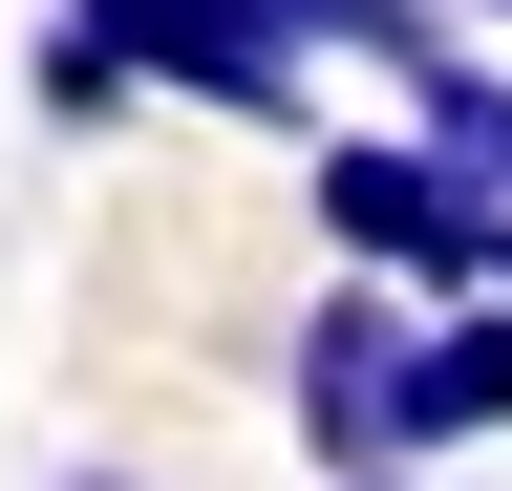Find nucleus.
I'll list each match as a JSON object with an SVG mask.
<instances>
[{"mask_svg":"<svg viewBox=\"0 0 512 491\" xmlns=\"http://www.w3.org/2000/svg\"><path fill=\"white\" fill-rule=\"evenodd\" d=\"M299 193H320V235H342L363 278H406V299H512V193H470L427 129H342V150H299Z\"/></svg>","mask_w":512,"mask_h":491,"instance_id":"nucleus-1","label":"nucleus"},{"mask_svg":"<svg viewBox=\"0 0 512 491\" xmlns=\"http://www.w3.org/2000/svg\"><path fill=\"white\" fill-rule=\"evenodd\" d=\"M406 342H427V299L363 278V257L299 299V363H278V385H299V449H320V470H427V449H406Z\"/></svg>","mask_w":512,"mask_h":491,"instance_id":"nucleus-2","label":"nucleus"},{"mask_svg":"<svg viewBox=\"0 0 512 491\" xmlns=\"http://www.w3.org/2000/svg\"><path fill=\"white\" fill-rule=\"evenodd\" d=\"M86 22L128 43V86H192V107H235V129H299V65H320L299 0H86Z\"/></svg>","mask_w":512,"mask_h":491,"instance_id":"nucleus-3","label":"nucleus"},{"mask_svg":"<svg viewBox=\"0 0 512 491\" xmlns=\"http://www.w3.org/2000/svg\"><path fill=\"white\" fill-rule=\"evenodd\" d=\"M512 427V299H427L406 342V449H491Z\"/></svg>","mask_w":512,"mask_h":491,"instance_id":"nucleus-4","label":"nucleus"},{"mask_svg":"<svg viewBox=\"0 0 512 491\" xmlns=\"http://www.w3.org/2000/svg\"><path fill=\"white\" fill-rule=\"evenodd\" d=\"M406 129L470 171V193H512V65H470V43H427L406 65Z\"/></svg>","mask_w":512,"mask_h":491,"instance_id":"nucleus-5","label":"nucleus"},{"mask_svg":"<svg viewBox=\"0 0 512 491\" xmlns=\"http://www.w3.org/2000/svg\"><path fill=\"white\" fill-rule=\"evenodd\" d=\"M107 107H128V43L64 0V22H43V129H107Z\"/></svg>","mask_w":512,"mask_h":491,"instance_id":"nucleus-6","label":"nucleus"},{"mask_svg":"<svg viewBox=\"0 0 512 491\" xmlns=\"http://www.w3.org/2000/svg\"><path fill=\"white\" fill-rule=\"evenodd\" d=\"M320 491H427V470H320Z\"/></svg>","mask_w":512,"mask_h":491,"instance_id":"nucleus-7","label":"nucleus"},{"mask_svg":"<svg viewBox=\"0 0 512 491\" xmlns=\"http://www.w3.org/2000/svg\"><path fill=\"white\" fill-rule=\"evenodd\" d=\"M470 22H512V0H470Z\"/></svg>","mask_w":512,"mask_h":491,"instance_id":"nucleus-8","label":"nucleus"},{"mask_svg":"<svg viewBox=\"0 0 512 491\" xmlns=\"http://www.w3.org/2000/svg\"><path fill=\"white\" fill-rule=\"evenodd\" d=\"M86 491H128V470H86Z\"/></svg>","mask_w":512,"mask_h":491,"instance_id":"nucleus-9","label":"nucleus"},{"mask_svg":"<svg viewBox=\"0 0 512 491\" xmlns=\"http://www.w3.org/2000/svg\"><path fill=\"white\" fill-rule=\"evenodd\" d=\"M299 22H320V0H299Z\"/></svg>","mask_w":512,"mask_h":491,"instance_id":"nucleus-10","label":"nucleus"}]
</instances>
